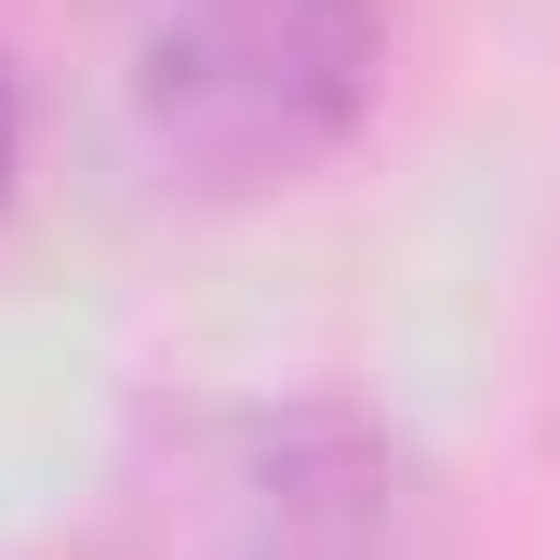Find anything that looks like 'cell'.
I'll return each mask as SVG.
<instances>
[{
    "label": "cell",
    "instance_id": "cell-3",
    "mask_svg": "<svg viewBox=\"0 0 560 560\" xmlns=\"http://www.w3.org/2000/svg\"><path fill=\"white\" fill-rule=\"evenodd\" d=\"M0 187H14V94H0Z\"/></svg>",
    "mask_w": 560,
    "mask_h": 560
},
{
    "label": "cell",
    "instance_id": "cell-1",
    "mask_svg": "<svg viewBox=\"0 0 560 560\" xmlns=\"http://www.w3.org/2000/svg\"><path fill=\"white\" fill-rule=\"evenodd\" d=\"M374 67H387L374 0H161L133 40V133L174 187L254 200L361 133Z\"/></svg>",
    "mask_w": 560,
    "mask_h": 560
},
{
    "label": "cell",
    "instance_id": "cell-2",
    "mask_svg": "<svg viewBox=\"0 0 560 560\" xmlns=\"http://www.w3.org/2000/svg\"><path fill=\"white\" fill-rule=\"evenodd\" d=\"M428 547V494L413 454L347 400L241 413L214 428L200 467V560H413Z\"/></svg>",
    "mask_w": 560,
    "mask_h": 560
}]
</instances>
